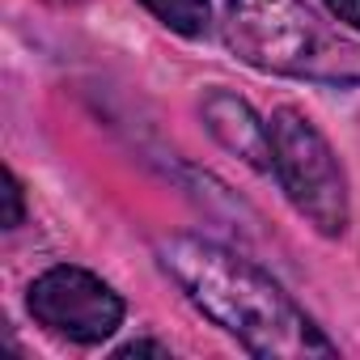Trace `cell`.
<instances>
[{
    "label": "cell",
    "instance_id": "cell-10",
    "mask_svg": "<svg viewBox=\"0 0 360 360\" xmlns=\"http://www.w3.org/2000/svg\"><path fill=\"white\" fill-rule=\"evenodd\" d=\"M51 5H81V0H51Z\"/></svg>",
    "mask_w": 360,
    "mask_h": 360
},
{
    "label": "cell",
    "instance_id": "cell-7",
    "mask_svg": "<svg viewBox=\"0 0 360 360\" xmlns=\"http://www.w3.org/2000/svg\"><path fill=\"white\" fill-rule=\"evenodd\" d=\"M5 200H9L5 229H18L22 225V183H18V174H5Z\"/></svg>",
    "mask_w": 360,
    "mask_h": 360
},
{
    "label": "cell",
    "instance_id": "cell-8",
    "mask_svg": "<svg viewBox=\"0 0 360 360\" xmlns=\"http://www.w3.org/2000/svg\"><path fill=\"white\" fill-rule=\"evenodd\" d=\"M326 9H330L343 26L360 30V0H326Z\"/></svg>",
    "mask_w": 360,
    "mask_h": 360
},
{
    "label": "cell",
    "instance_id": "cell-2",
    "mask_svg": "<svg viewBox=\"0 0 360 360\" xmlns=\"http://www.w3.org/2000/svg\"><path fill=\"white\" fill-rule=\"evenodd\" d=\"M225 39L259 72L339 89L360 85V43L318 22L305 0H229Z\"/></svg>",
    "mask_w": 360,
    "mask_h": 360
},
{
    "label": "cell",
    "instance_id": "cell-6",
    "mask_svg": "<svg viewBox=\"0 0 360 360\" xmlns=\"http://www.w3.org/2000/svg\"><path fill=\"white\" fill-rule=\"evenodd\" d=\"M144 9L183 39H204L212 30V5L208 0H144Z\"/></svg>",
    "mask_w": 360,
    "mask_h": 360
},
{
    "label": "cell",
    "instance_id": "cell-3",
    "mask_svg": "<svg viewBox=\"0 0 360 360\" xmlns=\"http://www.w3.org/2000/svg\"><path fill=\"white\" fill-rule=\"evenodd\" d=\"M271 174L280 178L292 208L326 238L347 229V178L326 144V136L292 106H280L271 119Z\"/></svg>",
    "mask_w": 360,
    "mask_h": 360
},
{
    "label": "cell",
    "instance_id": "cell-5",
    "mask_svg": "<svg viewBox=\"0 0 360 360\" xmlns=\"http://www.w3.org/2000/svg\"><path fill=\"white\" fill-rule=\"evenodd\" d=\"M204 119H208V131L229 148L238 153L246 165L255 169H271V127L229 89H212L204 98Z\"/></svg>",
    "mask_w": 360,
    "mask_h": 360
},
{
    "label": "cell",
    "instance_id": "cell-1",
    "mask_svg": "<svg viewBox=\"0 0 360 360\" xmlns=\"http://www.w3.org/2000/svg\"><path fill=\"white\" fill-rule=\"evenodd\" d=\"M161 267L187 288V297L246 352L263 360H301V356H335V343L309 322V314L250 259L195 238L174 233L157 246Z\"/></svg>",
    "mask_w": 360,
    "mask_h": 360
},
{
    "label": "cell",
    "instance_id": "cell-9",
    "mask_svg": "<svg viewBox=\"0 0 360 360\" xmlns=\"http://www.w3.org/2000/svg\"><path fill=\"white\" fill-rule=\"evenodd\" d=\"M127 356H165V347L161 343H127V347H119V360H127Z\"/></svg>",
    "mask_w": 360,
    "mask_h": 360
},
{
    "label": "cell",
    "instance_id": "cell-4",
    "mask_svg": "<svg viewBox=\"0 0 360 360\" xmlns=\"http://www.w3.org/2000/svg\"><path fill=\"white\" fill-rule=\"evenodd\" d=\"M30 314L47 330L89 347L119 330L123 301L106 280L85 267H51L30 284Z\"/></svg>",
    "mask_w": 360,
    "mask_h": 360
}]
</instances>
